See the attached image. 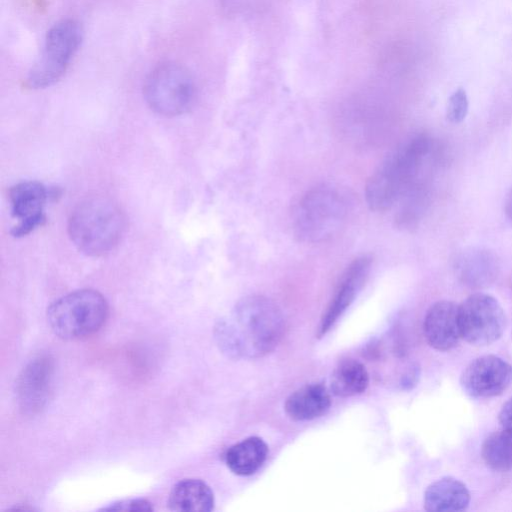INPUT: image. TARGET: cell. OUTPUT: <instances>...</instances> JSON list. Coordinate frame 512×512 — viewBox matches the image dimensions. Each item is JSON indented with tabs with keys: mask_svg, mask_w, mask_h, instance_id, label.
Masks as SVG:
<instances>
[{
	"mask_svg": "<svg viewBox=\"0 0 512 512\" xmlns=\"http://www.w3.org/2000/svg\"><path fill=\"white\" fill-rule=\"evenodd\" d=\"M281 310L271 299L250 295L215 326L219 348L233 358H258L271 352L284 333Z\"/></svg>",
	"mask_w": 512,
	"mask_h": 512,
	"instance_id": "6da1fadb",
	"label": "cell"
},
{
	"mask_svg": "<svg viewBox=\"0 0 512 512\" xmlns=\"http://www.w3.org/2000/svg\"><path fill=\"white\" fill-rule=\"evenodd\" d=\"M433 147L430 137L419 135L389 155L366 183L365 197L370 209L388 210L406 193L425 187Z\"/></svg>",
	"mask_w": 512,
	"mask_h": 512,
	"instance_id": "7a4b0ae2",
	"label": "cell"
},
{
	"mask_svg": "<svg viewBox=\"0 0 512 512\" xmlns=\"http://www.w3.org/2000/svg\"><path fill=\"white\" fill-rule=\"evenodd\" d=\"M126 218L119 205L105 196L81 201L72 211L68 232L74 245L90 256H102L120 242Z\"/></svg>",
	"mask_w": 512,
	"mask_h": 512,
	"instance_id": "3957f363",
	"label": "cell"
},
{
	"mask_svg": "<svg viewBox=\"0 0 512 512\" xmlns=\"http://www.w3.org/2000/svg\"><path fill=\"white\" fill-rule=\"evenodd\" d=\"M347 212V201L336 188L326 185L313 188L294 209V233L303 242L325 241L344 225Z\"/></svg>",
	"mask_w": 512,
	"mask_h": 512,
	"instance_id": "277c9868",
	"label": "cell"
},
{
	"mask_svg": "<svg viewBox=\"0 0 512 512\" xmlns=\"http://www.w3.org/2000/svg\"><path fill=\"white\" fill-rule=\"evenodd\" d=\"M108 311L102 294L82 289L54 301L47 310V321L58 337L79 340L96 333L106 322Z\"/></svg>",
	"mask_w": 512,
	"mask_h": 512,
	"instance_id": "5b68a950",
	"label": "cell"
},
{
	"mask_svg": "<svg viewBox=\"0 0 512 512\" xmlns=\"http://www.w3.org/2000/svg\"><path fill=\"white\" fill-rule=\"evenodd\" d=\"M144 98L157 114L166 117L187 112L196 99L195 81L186 67L176 62H164L147 76Z\"/></svg>",
	"mask_w": 512,
	"mask_h": 512,
	"instance_id": "8992f818",
	"label": "cell"
},
{
	"mask_svg": "<svg viewBox=\"0 0 512 512\" xmlns=\"http://www.w3.org/2000/svg\"><path fill=\"white\" fill-rule=\"evenodd\" d=\"M83 37L82 27L76 20L64 19L48 31L41 55L26 78L33 89L45 88L59 81L67 71Z\"/></svg>",
	"mask_w": 512,
	"mask_h": 512,
	"instance_id": "52a82bcc",
	"label": "cell"
},
{
	"mask_svg": "<svg viewBox=\"0 0 512 512\" xmlns=\"http://www.w3.org/2000/svg\"><path fill=\"white\" fill-rule=\"evenodd\" d=\"M506 315L500 303L486 293H474L459 305L462 338L475 346L497 341L506 327Z\"/></svg>",
	"mask_w": 512,
	"mask_h": 512,
	"instance_id": "ba28073f",
	"label": "cell"
},
{
	"mask_svg": "<svg viewBox=\"0 0 512 512\" xmlns=\"http://www.w3.org/2000/svg\"><path fill=\"white\" fill-rule=\"evenodd\" d=\"M460 384L474 398L501 395L512 384V365L496 355L477 357L462 372Z\"/></svg>",
	"mask_w": 512,
	"mask_h": 512,
	"instance_id": "9c48e42d",
	"label": "cell"
},
{
	"mask_svg": "<svg viewBox=\"0 0 512 512\" xmlns=\"http://www.w3.org/2000/svg\"><path fill=\"white\" fill-rule=\"evenodd\" d=\"M46 199L45 187L35 181L20 182L10 189L12 215L19 220L11 231L13 236H25L45 222Z\"/></svg>",
	"mask_w": 512,
	"mask_h": 512,
	"instance_id": "30bf717a",
	"label": "cell"
},
{
	"mask_svg": "<svg viewBox=\"0 0 512 512\" xmlns=\"http://www.w3.org/2000/svg\"><path fill=\"white\" fill-rule=\"evenodd\" d=\"M423 332L428 344L438 351H448L456 347L461 336L459 325V305L441 300L427 311Z\"/></svg>",
	"mask_w": 512,
	"mask_h": 512,
	"instance_id": "8fae6325",
	"label": "cell"
},
{
	"mask_svg": "<svg viewBox=\"0 0 512 512\" xmlns=\"http://www.w3.org/2000/svg\"><path fill=\"white\" fill-rule=\"evenodd\" d=\"M371 259L362 256L355 259L347 268L343 278L323 313L318 327V336L325 335L338 318L354 301L370 270Z\"/></svg>",
	"mask_w": 512,
	"mask_h": 512,
	"instance_id": "7c38bea8",
	"label": "cell"
},
{
	"mask_svg": "<svg viewBox=\"0 0 512 512\" xmlns=\"http://www.w3.org/2000/svg\"><path fill=\"white\" fill-rule=\"evenodd\" d=\"M454 270L464 285L470 288H484L497 279L500 262L494 252L486 248L472 247L456 256Z\"/></svg>",
	"mask_w": 512,
	"mask_h": 512,
	"instance_id": "4fadbf2b",
	"label": "cell"
},
{
	"mask_svg": "<svg viewBox=\"0 0 512 512\" xmlns=\"http://www.w3.org/2000/svg\"><path fill=\"white\" fill-rule=\"evenodd\" d=\"M52 361L41 356L32 360L19 377L17 393L22 408L37 411L45 404L51 385Z\"/></svg>",
	"mask_w": 512,
	"mask_h": 512,
	"instance_id": "5bb4252c",
	"label": "cell"
},
{
	"mask_svg": "<svg viewBox=\"0 0 512 512\" xmlns=\"http://www.w3.org/2000/svg\"><path fill=\"white\" fill-rule=\"evenodd\" d=\"M331 405L327 388L320 383L304 385L291 393L285 401L287 416L294 421H307L325 414Z\"/></svg>",
	"mask_w": 512,
	"mask_h": 512,
	"instance_id": "9a60e30c",
	"label": "cell"
},
{
	"mask_svg": "<svg viewBox=\"0 0 512 512\" xmlns=\"http://www.w3.org/2000/svg\"><path fill=\"white\" fill-rule=\"evenodd\" d=\"M470 492L461 481L441 478L430 484L424 493V508L427 511H462L470 503Z\"/></svg>",
	"mask_w": 512,
	"mask_h": 512,
	"instance_id": "2e32d148",
	"label": "cell"
},
{
	"mask_svg": "<svg viewBox=\"0 0 512 512\" xmlns=\"http://www.w3.org/2000/svg\"><path fill=\"white\" fill-rule=\"evenodd\" d=\"M168 507L172 511L209 512L214 508V495L204 481L183 479L173 486Z\"/></svg>",
	"mask_w": 512,
	"mask_h": 512,
	"instance_id": "e0dca14e",
	"label": "cell"
},
{
	"mask_svg": "<svg viewBox=\"0 0 512 512\" xmlns=\"http://www.w3.org/2000/svg\"><path fill=\"white\" fill-rule=\"evenodd\" d=\"M268 446L257 436L248 437L232 445L225 454L227 467L236 475L254 474L265 462Z\"/></svg>",
	"mask_w": 512,
	"mask_h": 512,
	"instance_id": "ac0fdd59",
	"label": "cell"
},
{
	"mask_svg": "<svg viewBox=\"0 0 512 512\" xmlns=\"http://www.w3.org/2000/svg\"><path fill=\"white\" fill-rule=\"evenodd\" d=\"M369 385L365 366L354 359L341 361L334 369L330 387L334 395L351 397L363 393Z\"/></svg>",
	"mask_w": 512,
	"mask_h": 512,
	"instance_id": "d6986e66",
	"label": "cell"
},
{
	"mask_svg": "<svg viewBox=\"0 0 512 512\" xmlns=\"http://www.w3.org/2000/svg\"><path fill=\"white\" fill-rule=\"evenodd\" d=\"M481 455L485 464L494 471L512 469V433L502 429L490 434L482 444Z\"/></svg>",
	"mask_w": 512,
	"mask_h": 512,
	"instance_id": "ffe728a7",
	"label": "cell"
},
{
	"mask_svg": "<svg viewBox=\"0 0 512 512\" xmlns=\"http://www.w3.org/2000/svg\"><path fill=\"white\" fill-rule=\"evenodd\" d=\"M469 108L466 91L462 88L455 90L448 99L446 116L451 123H461L467 116Z\"/></svg>",
	"mask_w": 512,
	"mask_h": 512,
	"instance_id": "44dd1931",
	"label": "cell"
},
{
	"mask_svg": "<svg viewBox=\"0 0 512 512\" xmlns=\"http://www.w3.org/2000/svg\"><path fill=\"white\" fill-rule=\"evenodd\" d=\"M102 510H113V511H151L153 510L152 504L146 499H128L122 500L119 502H115L110 504L107 507L102 508Z\"/></svg>",
	"mask_w": 512,
	"mask_h": 512,
	"instance_id": "7402d4cb",
	"label": "cell"
},
{
	"mask_svg": "<svg viewBox=\"0 0 512 512\" xmlns=\"http://www.w3.org/2000/svg\"><path fill=\"white\" fill-rule=\"evenodd\" d=\"M498 419L502 429L512 433V397L503 404Z\"/></svg>",
	"mask_w": 512,
	"mask_h": 512,
	"instance_id": "603a6c76",
	"label": "cell"
},
{
	"mask_svg": "<svg viewBox=\"0 0 512 512\" xmlns=\"http://www.w3.org/2000/svg\"><path fill=\"white\" fill-rule=\"evenodd\" d=\"M505 213H506L508 219L510 220V222L512 223V189L509 192L506 202H505Z\"/></svg>",
	"mask_w": 512,
	"mask_h": 512,
	"instance_id": "cb8c5ba5",
	"label": "cell"
}]
</instances>
